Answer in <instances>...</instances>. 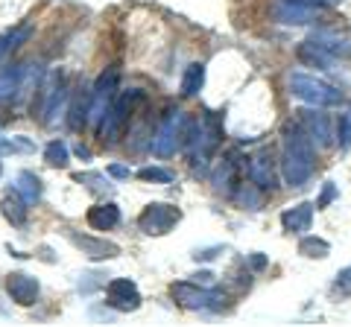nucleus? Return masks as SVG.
<instances>
[{
    "label": "nucleus",
    "mask_w": 351,
    "mask_h": 327,
    "mask_svg": "<svg viewBox=\"0 0 351 327\" xmlns=\"http://www.w3.org/2000/svg\"><path fill=\"white\" fill-rule=\"evenodd\" d=\"M196 283H211L214 280V272H199V275H193Z\"/></svg>",
    "instance_id": "40"
},
{
    "label": "nucleus",
    "mask_w": 351,
    "mask_h": 327,
    "mask_svg": "<svg viewBox=\"0 0 351 327\" xmlns=\"http://www.w3.org/2000/svg\"><path fill=\"white\" fill-rule=\"evenodd\" d=\"M64 237L73 243V248H80V252L88 257V260H94V263H100V260H114L120 257V246L112 243V239H106V237H94V234H80V231H73V228H64Z\"/></svg>",
    "instance_id": "13"
},
{
    "label": "nucleus",
    "mask_w": 351,
    "mask_h": 327,
    "mask_svg": "<svg viewBox=\"0 0 351 327\" xmlns=\"http://www.w3.org/2000/svg\"><path fill=\"white\" fill-rule=\"evenodd\" d=\"M29 32H32V27L24 24V27L12 29V32H6V36H0V59H6L9 53H15V50L29 38Z\"/></svg>",
    "instance_id": "31"
},
{
    "label": "nucleus",
    "mask_w": 351,
    "mask_h": 327,
    "mask_svg": "<svg viewBox=\"0 0 351 327\" xmlns=\"http://www.w3.org/2000/svg\"><path fill=\"white\" fill-rule=\"evenodd\" d=\"M27 68L29 64H9L0 70V105H12L27 94Z\"/></svg>",
    "instance_id": "16"
},
{
    "label": "nucleus",
    "mask_w": 351,
    "mask_h": 327,
    "mask_svg": "<svg viewBox=\"0 0 351 327\" xmlns=\"http://www.w3.org/2000/svg\"><path fill=\"white\" fill-rule=\"evenodd\" d=\"M179 222H182V211L176 208V205H167V202H152L138 216V228H141V234H147V237L170 234Z\"/></svg>",
    "instance_id": "7"
},
{
    "label": "nucleus",
    "mask_w": 351,
    "mask_h": 327,
    "mask_svg": "<svg viewBox=\"0 0 351 327\" xmlns=\"http://www.w3.org/2000/svg\"><path fill=\"white\" fill-rule=\"evenodd\" d=\"M313 208L316 205H311V202H299V205L284 208L281 211V228L287 234H307L311 231V222H313Z\"/></svg>",
    "instance_id": "17"
},
{
    "label": "nucleus",
    "mask_w": 351,
    "mask_h": 327,
    "mask_svg": "<svg viewBox=\"0 0 351 327\" xmlns=\"http://www.w3.org/2000/svg\"><path fill=\"white\" fill-rule=\"evenodd\" d=\"M85 283L80 280V292H94L97 287H106V278L100 275V272H88V275H82Z\"/></svg>",
    "instance_id": "36"
},
{
    "label": "nucleus",
    "mask_w": 351,
    "mask_h": 327,
    "mask_svg": "<svg viewBox=\"0 0 351 327\" xmlns=\"http://www.w3.org/2000/svg\"><path fill=\"white\" fill-rule=\"evenodd\" d=\"M290 94L295 100H302L304 105H316V108H328V105H339L343 94L334 85H328L322 79H316L311 73H290Z\"/></svg>",
    "instance_id": "6"
},
{
    "label": "nucleus",
    "mask_w": 351,
    "mask_h": 327,
    "mask_svg": "<svg viewBox=\"0 0 351 327\" xmlns=\"http://www.w3.org/2000/svg\"><path fill=\"white\" fill-rule=\"evenodd\" d=\"M331 296L334 298H351V266L339 269L331 283Z\"/></svg>",
    "instance_id": "33"
},
{
    "label": "nucleus",
    "mask_w": 351,
    "mask_h": 327,
    "mask_svg": "<svg viewBox=\"0 0 351 327\" xmlns=\"http://www.w3.org/2000/svg\"><path fill=\"white\" fill-rule=\"evenodd\" d=\"M337 196H339L337 184H334V181H325V184H322V193H319V199H316V211H325V208H331V205L337 202Z\"/></svg>",
    "instance_id": "35"
},
{
    "label": "nucleus",
    "mask_w": 351,
    "mask_h": 327,
    "mask_svg": "<svg viewBox=\"0 0 351 327\" xmlns=\"http://www.w3.org/2000/svg\"><path fill=\"white\" fill-rule=\"evenodd\" d=\"M88 114H91V88H76L73 94H71V105H68V123H71V129H80L88 123Z\"/></svg>",
    "instance_id": "22"
},
{
    "label": "nucleus",
    "mask_w": 351,
    "mask_h": 327,
    "mask_svg": "<svg viewBox=\"0 0 351 327\" xmlns=\"http://www.w3.org/2000/svg\"><path fill=\"white\" fill-rule=\"evenodd\" d=\"M106 304L117 313H135L144 304V296L132 278H112L106 283Z\"/></svg>",
    "instance_id": "12"
},
{
    "label": "nucleus",
    "mask_w": 351,
    "mask_h": 327,
    "mask_svg": "<svg viewBox=\"0 0 351 327\" xmlns=\"http://www.w3.org/2000/svg\"><path fill=\"white\" fill-rule=\"evenodd\" d=\"M106 172H108L112 179H120V181L132 176V170L126 167V164H108V170H106Z\"/></svg>",
    "instance_id": "38"
},
{
    "label": "nucleus",
    "mask_w": 351,
    "mask_h": 327,
    "mask_svg": "<svg viewBox=\"0 0 351 327\" xmlns=\"http://www.w3.org/2000/svg\"><path fill=\"white\" fill-rule=\"evenodd\" d=\"M44 161L50 164V167H59V170H64L71 164V149H68V144H64L62 138H53L47 146H44Z\"/></svg>",
    "instance_id": "29"
},
{
    "label": "nucleus",
    "mask_w": 351,
    "mask_h": 327,
    "mask_svg": "<svg viewBox=\"0 0 351 327\" xmlns=\"http://www.w3.org/2000/svg\"><path fill=\"white\" fill-rule=\"evenodd\" d=\"M281 179L287 187H304L316 172V146L299 120L281 129Z\"/></svg>",
    "instance_id": "1"
},
{
    "label": "nucleus",
    "mask_w": 351,
    "mask_h": 327,
    "mask_svg": "<svg viewBox=\"0 0 351 327\" xmlns=\"http://www.w3.org/2000/svg\"><path fill=\"white\" fill-rule=\"evenodd\" d=\"M68 100H71V91H68L64 73H53L47 85H41L38 91V112L44 117V123H56V114L68 105Z\"/></svg>",
    "instance_id": "10"
},
{
    "label": "nucleus",
    "mask_w": 351,
    "mask_h": 327,
    "mask_svg": "<svg viewBox=\"0 0 351 327\" xmlns=\"http://www.w3.org/2000/svg\"><path fill=\"white\" fill-rule=\"evenodd\" d=\"M0 176H3V161H0Z\"/></svg>",
    "instance_id": "43"
},
{
    "label": "nucleus",
    "mask_w": 351,
    "mask_h": 327,
    "mask_svg": "<svg viewBox=\"0 0 351 327\" xmlns=\"http://www.w3.org/2000/svg\"><path fill=\"white\" fill-rule=\"evenodd\" d=\"M144 103H147L144 91H123L120 94L112 103V108H108V114L103 117L100 129H97V135H100L103 144H108V146L117 144V140L126 135V129L132 123V117H135L138 105H144Z\"/></svg>",
    "instance_id": "4"
},
{
    "label": "nucleus",
    "mask_w": 351,
    "mask_h": 327,
    "mask_svg": "<svg viewBox=\"0 0 351 327\" xmlns=\"http://www.w3.org/2000/svg\"><path fill=\"white\" fill-rule=\"evenodd\" d=\"M269 18L281 27H311L322 18V6L302 3V0H272Z\"/></svg>",
    "instance_id": "8"
},
{
    "label": "nucleus",
    "mask_w": 351,
    "mask_h": 327,
    "mask_svg": "<svg viewBox=\"0 0 351 327\" xmlns=\"http://www.w3.org/2000/svg\"><path fill=\"white\" fill-rule=\"evenodd\" d=\"M170 296L173 301L179 304L182 310H211V313H219L226 307V292L223 289H208V283H196V280H179L170 287Z\"/></svg>",
    "instance_id": "5"
},
{
    "label": "nucleus",
    "mask_w": 351,
    "mask_h": 327,
    "mask_svg": "<svg viewBox=\"0 0 351 327\" xmlns=\"http://www.w3.org/2000/svg\"><path fill=\"white\" fill-rule=\"evenodd\" d=\"M85 220L94 231H112V228L120 225V208L114 202H100V205H94V208H88Z\"/></svg>",
    "instance_id": "21"
},
{
    "label": "nucleus",
    "mask_w": 351,
    "mask_h": 327,
    "mask_svg": "<svg viewBox=\"0 0 351 327\" xmlns=\"http://www.w3.org/2000/svg\"><path fill=\"white\" fill-rule=\"evenodd\" d=\"M202 88H205V64L193 62V64H188V70H184V76H182L179 91H182L184 100H191V96H199Z\"/></svg>",
    "instance_id": "24"
},
{
    "label": "nucleus",
    "mask_w": 351,
    "mask_h": 327,
    "mask_svg": "<svg viewBox=\"0 0 351 327\" xmlns=\"http://www.w3.org/2000/svg\"><path fill=\"white\" fill-rule=\"evenodd\" d=\"M267 263H269V257H267V254H261V252H252V254H249V266L255 269V272L267 269Z\"/></svg>",
    "instance_id": "39"
},
{
    "label": "nucleus",
    "mask_w": 351,
    "mask_h": 327,
    "mask_svg": "<svg viewBox=\"0 0 351 327\" xmlns=\"http://www.w3.org/2000/svg\"><path fill=\"white\" fill-rule=\"evenodd\" d=\"M15 190L24 196V199L29 202V205H36L38 199H41V193H44V187H41V179L36 176V172H29V170H21L18 172V179H15Z\"/></svg>",
    "instance_id": "25"
},
{
    "label": "nucleus",
    "mask_w": 351,
    "mask_h": 327,
    "mask_svg": "<svg viewBox=\"0 0 351 327\" xmlns=\"http://www.w3.org/2000/svg\"><path fill=\"white\" fill-rule=\"evenodd\" d=\"M211 187L219 196H234V190H237V161H234V155H226L217 164V170L211 176Z\"/></svg>",
    "instance_id": "18"
},
{
    "label": "nucleus",
    "mask_w": 351,
    "mask_h": 327,
    "mask_svg": "<svg viewBox=\"0 0 351 327\" xmlns=\"http://www.w3.org/2000/svg\"><path fill=\"white\" fill-rule=\"evenodd\" d=\"M191 126H193V120L188 117V112L170 105L167 114L161 117L158 129L152 132V152H156L158 158H173L176 152L184 149V144H188Z\"/></svg>",
    "instance_id": "3"
},
{
    "label": "nucleus",
    "mask_w": 351,
    "mask_h": 327,
    "mask_svg": "<svg viewBox=\"0 0 351 327\" xmlns=\"http://www.w3.org/2000/svg\"><path fill=\"white\" fill-rule=\"evenodd\" d=\"M219 144H223V117L217 112H202L199 120H193L188 144H184L193 172L208 170V161L217 155Z\"/></svg>",
    "instance_id": "2"
},
{
    "label": "nucleus",
    "mask_w": 351,
    "mask_h": 327,
    "mask_svg": "<svg viewBox=\"0 0 351 327\" xmlns=\"http://www.w3.org/2000/svg\"><path fill=\"white\" fill-rule=\"evenodd\" d=\"M278 170H281V164H276V152H272L269 146L258 149L255 155L249 158V164H246L249 181L258 184L263 193H272L278 187Z\"/></svg>",
    "instance_id": "11"
},
{
    "label": "nucleus",
    "mask_w": 351,
    "mask_h": 327,
    "mask_svg": "<svg viewBox=\"0 0 351 327\" xmlns=\"http://www.w3.org/2000/svg\"><path fill=\"white\" fill-rule=\"evenodd\" d=\"M263 193L258 184H252V181H243V184H237V190H234V199L240 208H246V211H261L263 208Z\"/></svg>",
    "instance_id": "26"
},
{
    "label": "nucleus",
    "mask_w": 351,
    "mask_h": 327,
    "mask_svg": "<svg viewBox=\"0 0 351 327\" xmlns=\"http://www.w3.org/2000/svg\"><path fill=\"white\" fill-rule=\"evenodd\" d=\"M299 254L307 260H325L331 254V243L322 237H313V234H302L299 239Z\"/></svg>",
    "instance_id": "27"
},
{
    "label": "nucleus",
    "mask_w": 351,
    "mask_h": 327,
    "mask_svg": "<svg viewBox=\"0 0 351 327\" xmlns=\"http://www.w3.org/2000/svg\"><path fill=\"white\" fill-rule=\"evenodd\" d=\"M117 79H120V70L117 68H108L106 73H100V79L94 82L91 88V114H88V123L94 129H100L103 117L108 114V108L117 100Z\"/></svg>",
    "instance_id": "9"
},
{
    "label": "nucleus",
    "mask_w": 351,
    "mask_h": 327,
    "mask_svg": "<svg viewBox=\"0 0 351 327\" xmlns=\"http://www.w3.org/2000/svg\"><path fill=\"white\" fill-rule=\"evenodd\" d=\"M302 3H313V6H322L325 9V6H334L337 0H302Z\"/></svg>",
    "instance_id": "41"
},
{
    "label": "nucleus",
    "mask_w": 351,
    "mask_h": 327,
    "mask_svg": "<svg viewBox=\"0 0 351 327\" xmlns=\"http://www.w3.org/2000/svg\"><path fill=\"white\" fill-rule=\"evenodd\" d=\"M299 59L307 64V68H316V70H334V64H337V56H331L325 47H319L311 38L299 44Z\"/></svg>",
    "instance_id": "23"
},
{
    "label": "nucleus",
    "mask_w": 351,
    "mask_h": 327,
    "mask_svg": "<svg viewBox=\"0 0 351 327\" xmlns=\"http://www.w3.org/2000/svg\"><path fill=\"white\" fill-rule=\"evenodd\" d=\"M334 144L339 146V152H348V149H351V105H346V108H343V114L337 117Z\"/></svg>",
    "instance_id": "30"
},
{
    "label": "nucleus",
    "mask_w": 351,
    "mask_h": 327,
    "mask_svg": "<svg viewBox=\"0 0 351 327\" xmlns=\"http://www.w3.org/2000/svg\"><path fill=\"white\" fill-rule=\"evenodd\" d=\"M15 152H32L27 138H0V155H15Z\"/></svg>",
    "instance_id": "34"
},
{
    "label": "nucleus",
    "mask_w": 351,
    "mask_h": 327,
    "mask_svg": "<svg viewBox=\"0 0 351 327\" xmlns=\"http://www.w3.org/2000/svg\"><path fill=\"white\" fill-rule=\"evenodd\" d=\"M76 155H80V158H91V149H85V146L80 144V146H76Z\"/></svg>",
    "instance_id": "42"
},
{
    "label": "nucleus",
    "mask_w": 351,
    "mask_h": 327,
    "mask_svg": "<svg viewBox=\"0 0 351 327\" xmlns=\"http://www.w3.org/2000/svg\"><path fill=\"white\" fill-rule=\"evenodd\" d=\"M108 179H112L108 172H97V170H85V172H76L73 176L76 184H82V187L88 193H94V196H103L108 187H112V181Z\"/></svg>",
    "instance_id": "28"
},
{
    "label": "nucleus",
    "mask_w": 351,
    "mask_h": 327,
    "mask_svg": "<svg viewBox=\"0 0 351 327\" xmlns=\"http://www.w3.org/2000/svg\"><path fill=\"white\" fill-rule=\"evenodd\" d=\"M219 252H223V246H211V248H196L193 252V260L196 263H205V260H214Z\"/></svg>",
    "instance_id": "37"
},
{
    "label": "nucleus",
    "mask_w": 351,
    "mask_h": 327,
    "mask_svg": "<svg viewBox=\"0 0 351 327\" xmlns=\"http://www.w3.org/2000/svg\"><path fill=\"white\" fill-rule=\"evenodd\" d=\"M0 211H3L6 222H12L15 228H24L27 225V216H29V202L12 187V190L3 193V199H0Z\"/></svg>",
    "instance_id": "20"
},
{
    "label": "nucleus",
    "mask_w": 351,
    "mask_h": 327,
    "mask_svg": "<svg viewBox=\"0 0 351 327\" xmlns=\"http://www.w3.org/2000/svg\"><path fill=\"white\" fill-rule=\"evenodd\" d=\"M138 179L141 181H152V184H173L176 181V172L167 170V167H156V164H149V167H141L138 170Z\"/></svg>",
    "instance_id": "32"
},
{
    "label": "nucleus",
    "mask_w": 351,
    "mask_h": 327,
    "mask_svg": "<svg viewBox=\"0 0 351 327\" xmlns=\"http://www.w3.org/2000/svg\"><path fill=\"white\" fill-rule=\"evenodd\" d=\"M311 41H316V44L325 47L337 59H351V38L339 29H316L311 36Z\"/></svg>",
    "instance_id": "19"
},
{
    "label": "nucleus",
    "mask_w": 351,
    "mask_h": 327,
    "mask_svg": "<svg viewBox=\"0 0 351 327\" xmlns=\"http://www.w3.org/2000/svg\"><path fill=\"white\" fill-rule=\"evenodd\" d=\"M299 123H302V129L307 132V138L313 140L316 149H325V146L334 144L331 120H328V114L322 112V108H316V105L302 108V112H299Z\"/></svg>",
    "instance_id": "14"
},
{
    "label": "nucleus",
    "mask_w": 351,
    "mask_h": 327,
    "mask_svg": "<svg viewBox=\"0 0 351 327\" xmlns=\"http://www.w3.org/2000/svg\"><path fill=\"white\" fill-rule=\"evenodd\" d=\"M3 287H6V296L12 298L18 307H32V304L38 301V296H41L38 278L27 275V272H12V275L6 278Z\"/></svg>",
    "instance_id": "15"
}]
</instances>
